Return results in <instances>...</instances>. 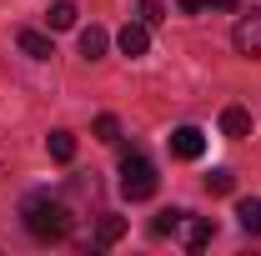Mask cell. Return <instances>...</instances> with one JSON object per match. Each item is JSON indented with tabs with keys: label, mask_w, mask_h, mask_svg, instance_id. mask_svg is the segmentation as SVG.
<instances>
[{
	"label": "cell",
	"mask_w": 261,
	"mask_h": 256,
	"mask_svg": "<svg viewBox=\"0 0 261 256\" xmlns=\"http://www.w3.org/2000/svg\"><path fill=\"white\" fill-rule=\"evenodd\" d=\"M176 236L186 241V251H201V246H211L216 226H211V216H191V211H181V226H176Z\"/></svg>",
	"instance_id": "3"
},
{
	"label": "cell",
	"mask_w": 261,
	"mask_h": 256,
	"mask_svg": "<svg viewBox=\"0 0 261 256\" xmlns=\"http://www.w3.org/2000/svg\"><path fill=\"white\" fill-rule=\"evenodd\" d=\"M176 5H181L186 15H196V10H206V0H176Z\"/></svg>",
	"instance_id": "18"
},
{
	"label": "cell",
	"mask_w": 261,
	"mask_h": 256,
	"mask_svg": "<svg viewBox=\"0 0 261 256\" xmlns=\"http://www.w3.org/2000/svg\"><path fill=\"white\" fill-rule=\"evenodd\" d=\"M45 25H50V31H70V25H75V5H70V0H56V5L45 10Z\"/></svg>",
	"instance_id": "11"
},
{
	"label": "cell",
	"mask_w": 261,
	"mask_h": 256,
	"mask_svg": "<svg viewBox=\"0 0 261 256\" xmlns=\"http://www.w3.org/2000/svg\"><path fill=\"white\" fill-rule=\"evenodd\" d=\"M221 131H226L231 141L251 136V111H241V106H226V111H221Z\"/></svg>",
	"instance_id": "7"
},
{
	"label": "cell",
	"mask_w": 261,
	"mask_h": 256,
	"mask_svg": "<svg viewBox=\"0 0 261 256\" xmlns=\"http://www.w3.org/2000/svg\"><path fill=\"white\" fill-rule=\"evenodd\" d=\"M231 40H236V50H241V56H261V10L241 15V20H236V31H231Z\"/></svg>",
	"instance_id": "5"
},
{
	"label": "cell",
	"mask_w": 261,
	"mask_h": 256,
	"mask_svg": "<svg viewBox=\"0 0 261 256\" xmlns=\"http://www.w3.org/2000/svg\"><path fill=\"white\" fill-rule=\"evenodd\" d=\"M231 186H236V176H231L226 166H216V171H211V176H206V191H211V196H226Z\"/></svg>",
	"instance_id": "14"
},
{
	"label": "cell",
	"mask_w": 261,
	"mask_h": 256,
	"mask_svg": "<svg viewBox=\"0 0 261 256\" xmlns=\"http://www.w3.org/2000/svg\"><path fill=\"white\" fill-rule=\"evenodd\" d=\"M20 221L35 241H61V236H70V206L50 191H35L20 201Z\"/></svg>",
	"instance_id": "1"
},
{
	"label": "cell",
	"mask_w": 261,
	"mask_h": 256,
	"mask_svg": "<svg viewBox=\"0 0 261 256\" xmlns=\"http://www.w3.org/2000/svg\"><path fill=\"white\" fill-rule=\"evenodd\" d=\"M96 136L100 141H121V121L116 116H96Z\"/></svg>",
	"instance_id": "17"
},
{
	"label": "cell",
	"mask_w": 261,
	"mask_h": 256,
	"mask_svg": "<svg viewBox=\"0 0 261 256\" xmlns=\"http://www.w3.org/2000/svg\"><path fill=\"white\" fill-rule=\"evenodd\" d=\"M106 45H111V35L100 31V25L81 31V56H86V61H100V56H106Z\"/></svg>",
	"instance_id": "9"
},
{
	"label": "cell",
	"mask_w": 261,
	"mask_h": 256,
	"mask_svg": "<svg viewBox=\"0 0 261 256\" xmlns=\"http://www.w3.org/2000/svg\"><path fill=\"white\" fill-rule=\"evenodd\" d=\"M236 216H241V231L261 236V201H241V206H236Z\"/></svg>",
	"instance_id": "13"
},
{
	"label": "cell",
	"mask_w": 261,
	"mask_h": 256,
	"mask_svg": "<svg viewBox=\"0 0 261 256\" xmlns=\"http://www.w3.org/2000/svg\"><path fill=\"white\" fill-rule=\"evenodd\" d=\"M45 146H50V156H56V161H75V136H70V131H50Z\"/></svg>",
	"instance_id": "12"
},
{
	"label": "cell",
	"mask_w": 261,
	"mask_h": 256,
	"mask_svg": "<svg viewBox=\"0 0 261 256\" xmlns=\"http://www.w3.org/2000/svg\"><path fill=\"white\" fill-rule=\"evenodd\" d=\"M116 45H121V56H146V50H151V25L126 20V25H121V35H116Z\"/></svg>",
	"instance_id": "6"
},
{
	"label": "cell",
	"mask_w": 261,
	"mask_h": 256,
	"mask_svg": "<svg viewBox=\"0 0 261 256\" xmlns=\"http://www.w3.org/2000/svg\"><path fill=\"white\" fill-rule=\"evenodd\" d=\"M121 236H126V221H121V216H100L91 246H111V241H121Z\"/></svg>",
	"instance_id": "10"
},
{
	"label": "cell",
	"mask_w": 261,
	"mask_h": 256,
	"mask_svg": "<svg viewBox=\"0 0 261 256\" xmlns=\"http://www.w3.org/2000/svg\"><path fill=\"white\" fill-rule=\"evenodd\" d=\"M121 196H126V201L156 196V166L141 156V151H126V156H121Z\"/></svg>",
	"instance_id": "2"
},
{
	"label": "cell",
	"mask_w": 261,
	"mask_h": 256,
	"mask_svg": "<svg viewBox=\"0 0 261 256\" xmlns=\"http://www.w3.org/2000/svg\"><path fill=\"white\" fill-rule=\"evenodd\" d=\"M176 226H181V211H161L151 221V236H176Z\"/></svg>",
	"instance_id": "15"
},
{
	"label": "cell",
	"mask_w": 261,
	"mask_h": 256,
	"mask_svg": "<svg viewBox=\"0 0 261 256\" xmlns=\"http://www.w3.org/2000/svg\"><path fill=\"white\" fill-rule=\"evenodd\" d=\"M211 10H236V0H206Z\"/></svg>",
	"instance_id": "19"
},
{
	"label": "cell",
	"mask_w": 261,
	"mask_h": 256,
	"mask_svg": "<svg viewBox=\"0 0 261 256\" xmlns=\"http://www.w3.org/2000/svg\"><path fill=\"white\" fill-rule=\"evenodd\" d=\"M161 20H166L161 0H141V25H161Z\"/></svg>",
	"instance_id": "16"
},
{
	"label": "cell",
	"mask_w": 261,
	"mask_h": 256,
	"mask_svg": "<svg viewBox=\"0 0 261 256\" xmlns=\"http://www.w3.org/2000/svg\"><path fill=\"white\" fill-rule=\"evenodd\" d=\"M15 45H20L31 61H50V56H56V50H50V40H45L40 31H20V35H15Z\"/></svg>",
	"instance_id": "8"
},
{
	"label": "cell",
	"mask_w": 261,
	"mask_h": 256,
	"mask_svg": "<svg viewBox=\"0 0 261 256\" xmlns=\"http://www.w3.org/2000/svg\"><path fill=\"white\" fill-rule=\"evenodd\" d=\"M201 151H206L201 126H176V131H171V156H176V161H201Z\"/></svg>",
	"instance_id": "4"
}]
</instances>
